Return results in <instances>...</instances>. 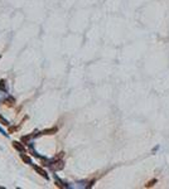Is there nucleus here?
<instances>
[{
	"label": "nucleus",
	"instance_id": "obj_2",
	"mask_svg": "<svg viewBox=\"0 0 169 189\" xmlns=\"http://www.w3.org/2000/svg\"><path fill=\"white\" fill-rule=\"evenodd\" d=\"M53 164H54V165H51V169L54 170V172H56V170H61V169H63V167H64V164H63L62 160H57V162L54 160Z\"/></svg>",
	"mask_w": 169,
	"mask_h": 189
},
{
	"label": "nucleus",
	"instance_id": "obj_8",
	"mask_svg": "<svg viewBox=\"0 0 169 189\" xmlns=\"http://www.w3.org/2000/svg\"><path fill=\"white\" fill-rule=\"evenodd\" d=\"M0 90H2V91H7V81H4V80L0 81Z\"/></svg>",
	"mask_w": 169,
	"mask_h": 189
},
{
	"label": "nucleus",
	"instance_id": "obj_1",
	"mask_svg": "<svg viewBox=\"0 0 169 189\" xmlns=\"http://www.w3.org/2000/svg\"><path fill=\"white\" fill-rule=\"evenodd\" d=\"M57 128H51V129H46V130H43V131H41L39 134H37L36 136H39V135H53V134H56L57 133Z\"/></svg>",
	"mask_w": 169,
	"mask_h": 189
},
{
	"label": "nucleus",
	"instance_id": "obj_4",
	"mask_svg": "<svg viewBox=\"0 0 169 189\" xmlns=\"http://www.w3.org/2000/svg\"><path fill=\"white\" fill-rule=\"evenodd\" d=\"M13 148L17 149V150L20 151V153H25V146H24V144L19 143V141H13Z\"/></svg>",
	"mask_w": 169,
	"mask_h": 189
},
{
	"label": "nucleus",
	"instance_id": "obj_9",
	"mask_svg": "<svg viewBox=\"0 0 169 189\" xmlns=\"http://www.w3.org/2000/svg\"><path fill=\"white\" fill-rule=\"evenodd\" d=\"M54 180H56V184H57V187L58 188H63L64 185H63V183H62V180H59L57 177H54Z\"/></svg>",
	"mask_w": 169,
	"mask_h": 189
},
{
	"label": "nucleus",
	"instance_id": "obj_12",
	"mask_svg": "<svg viewBox=\"0 0 169 189\" xmlns=\"http://www.w3.org/2000/svg\"><path fill=\"white\" fill-rule=\"evenodd\" d=\"M0 133H3V134H4V135H5V136H8V134H5V133H4V131H3V129H2V128H0Z\"/></svg>",
	"mask_w": 169,
	"mask_h": 189
},
{
	"label": "nucleus",
	"instance_id": "obj_5",
	"mask_svg": "<svg viewBox=\"0 0 169 189\" xmlns=\"http://www.w3.org/2000/svg\"><path fill=\"white\" fill-rule=\"evenodd\" d=\"M4 105H5V106H8V107L14 106V105H15V99H14V97H12V96L7 97V99L4 100Z\"/></svg>",
	"mask_w": 169,
	"mask_h": 189
},
{
	"label": "nucleus",
	"instance_id": "obj_3",
	"mask_svg": "<svg viewBox=\"0 0 169 189\" xmlns=\"http://www.w3.org/2000/svg\"><path fill=\"white\" fill-rule=\"evenodd\" d=\"M34 170H36V172H37V173H38V174H39L41 177H43L44 179H47V180L49 179V177H48V174H47V172H46L44 169H42L41 167H37V165H34Z\"/></svg>",
	"mask_w": 169,
	"mask_h": 189
},
{
	"label": "nucleus",
	"instance_id": "obj_11",
	"mask_svg": "<svg viewBox=\"0 0 169 189\" xmlns=\"http://www.w3.org/2000/svg\"><path fill=\"white\" fill-rule=\"evenodd\" d=\"M155 182H157V180H155V179H154V180H152V182H149V183H148V184H147V187H152V185H153V184H154V183H155Z\"/></svg>",
	"mask_w": 169,
	"mask_h": 189
},
{
	"label": "nucleus",
	"instance_id": "obj_7",
	"mask_svg": "<svg viewBox=\"0 0 169 189\" xmlns=\"http://www.w3.org/2000/svg\"><path fill=\"white\" fill-rule=\"evenodd\" d=\"M33 136H34V135H27V136H23L20 140H22L23 144H29V140H30Z\"/></svg>",
	"mask_w": 169,
	"mask_h": 189
},
{
	"label": "nucleus",
	"instance_id": "obj_6",
	"mask_svg": "<svg viewBox=\"0 0 169 189\" xmlns=\"http://www.w3.org/2000/svg\"><path fill=\"white\" fill-rule=\"evenodd\" d=\"M20 158H22V160L23 162H25L27 164H30L32 165V159L28 156V155H25V154H20Z\"/></svg>",
	"mask_w": 169,
	"mask_h": 189
},
{
	"label": "nucleus",
	"instance_id": "obj_10",
	"mask_svg": "<svg viewBox=\"0 0 169 189\" xmlns=\"http://www.w3.org/2000/svg\"><path fill=\"white\" fill-rule=\"evenodd\" d=\"M0 122H3V125H7V126H9V122L4 119V117H2V116H0Z\"/></svg>",
	"mask_w": 169,
	"mask_h": 189
}]
</instances>
